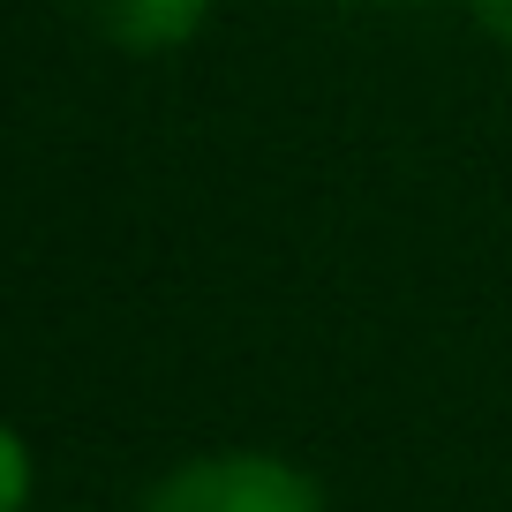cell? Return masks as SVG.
Listing matches in <instances>:
<instances>
[{
  "label": "cell",
  "mask_w": 512,
  "mask_h": 512,
  "mask_svg": "<svg viewBox=\"0 0 512 512\" xmlns=\"http://www.w3.org/2000/svg\"><path fill=\"white\" fill-rule=\"evenodd\" d=\"M83 31L121 53H166L204 23V0H68Z\"/></svg>",
  "instance_id": "2"
},
{
  "label": "cell",
  "mask_w": 512,
  "mask_h": 512,
  "mask_svg": "<svg viewBox=\"0 0 512 512\" xmlns=\"http://www.w3.org/2000/svg\"><path fill=\"white\" fill-rule=\"evenodd\" d=\"M23 497H31V460H23L16 430H0V512H23Z\"/></svg>",
  "instance_id": "3"
},
{
  "label": "cell",
  "mask_w": 512,
  "mask_h": 512,
  "mask_svg": "<svg viewBox=\"0 0 512 512\" xmlns=\"http://www.w3.org/2000/svg\"><path fill=\"white\" fill-rule=\"evenodd\" d=\"M144 512H324L317 482L272 452H211L144 497Z\"/></svg>",
  "instance_id": "1"
},
{
  "label": "cell",
  "mask_w": 512,
  "mask_h": 512,
  "mask_svg": "<svg viewBox=\"0 0 512 512\" xmlns=\"http://www.w3.org/2000/svg\"><path fill=\"white\" fill-rule=\"evenodd\" d=\"M467 8H475V16H482V23H490V31L512 46V0H467Z\"/></svg>",
  "instance_id": "4"
}]
</instances>
